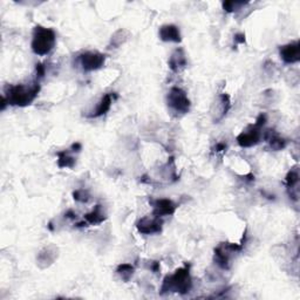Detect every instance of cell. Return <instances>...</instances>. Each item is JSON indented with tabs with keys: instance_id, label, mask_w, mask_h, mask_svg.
Wrapping results in <instances>:
<instances>
[{
	"instance_id": "cell-1",
	"label": "cell",
	"mask_w": 300,
	"mask_h": 300,
	"mask_svg": "<svg viewBox=\"0 0 300 300\" xmlns=\"http://www.w3.org/2000/svg\"><path fill=\"white\" fill-rule=\"evenodd\" d=\"M40 92V84L33 82L30 84H16L7 87L4 99L11 106L26 107L36 100Z\"/></svg>"
},
{
	"instance_id": "cell-2",
	"label": "cell",
	"mask_w": 300,
	"mask_h": 300,
	"mask_svg": "<svg viewBox=\"0 0 300 300\" xmlns=\"http://www.w3.org/2000/svg\"><path fill=\"white\" fill-rule=\"evenodd\" d=\"M192 281L190 277V267L189 265H185L184 267L175 271L174 275L167 276L163 280L161 287V294L164 293H180L185 294L191 290Z\"/></svg>"
},
{
	"instance_id": "cell-3",
	"label": "cell",
	"mask_w": 300,
	"mask_h": 300,
	"mask_svg": "<svg viewBox=\"0 0 300 300\" xmlns=\"http://www.w3.org/2000/svg\"><path fill=\"white\" fill-rule=\"evenodd\" d=\"M57 42V34L52 28L43 27L38 25L33 30V39H32V49L37 55L43 57L52 52Z\"/></svg>"
},
{
	"instance_id": "cell-4",
	"label": "cell",
	"mask_w": 300,
	"mask_h": 300,
	"mask_svg": "<svg viewBox=\"0 0 300 300\" xmlns=\"http://www.w3.org/2000/svg\"><path fill=\"white\" fill-rule=\"evenodd\" d=\"M266 123V116L264 114H260L258 116L257 121L255 122V124L247 127V129L243 130L240 135L237 136V142L240 147L243 148H250L253 145L258 144L260 142L261 138V128L265 126Z\"/></svg>"
},
{
	"instance_id": "cell-5",
	"label": "cell",
	"mask_w": 300,
	"mask_h": 300,
	"mask_svg": "<svg viewBox=\"0 0 300 300\" xmlns=\"http://www.w3.org/2000/svg\"><path fill=\"white\" fill-rule=\"evenodd\" d=\"M168 107L176 115H184L190 109V100L183 89L179 87H173L169 90L167 96Z\"/></svg>"
},
{
	"instance_id": "cell-6",
	"label": "cell",
	"mask_w": 300,
	"mask_h": 300,
	"mask_svg": "<svg viewBox=\"0 0 300 300\" xmlns=\"http://www.w3.org/2000/svg\"><path fill=\"white\" fill-rule=\"evenodd\" d=\"M243 238H245L244 236ZM245 240H243L240 244L234 243H222L217 249H215V261L220 269L228 270L230 267V258H231L232 253H237L243 250L245 245Z\"/></svg>"
},
{
	"instance_id": "cell-7",
	"label": "cell",
	"mask_w": 300,
	"mask_h": 300,
	"mask_svg": "<svg viewBox=\"0 0 300 300\" xmlns=\"http://www.w3.org/2000/svg\"><path fill=\"white\" fill-rule=\"evenodd\" d=\"M104 60H106V57L99 52H86L79 58L81 67L86 72L96 71V69L101 68L103 66Z\"/></svg>"
},
{
	"instance_id": "cell-8",
	"label": "cell",
	"mask_w": 300,
	"mask_h": 300,
	"mask_svg": "<svg viewBox=\"0 0 300 300\" xmlns=\"http://www.w3.org/2000/svg\"><path fill=\"white\" fill-rule=\"evenodd\" d=\"M139 232L143 235L160 234L162 231V220L156 216H145L138 222Z\"/></svg>"
},
{
	"instance_id": "cell-9",
	"label": "cell",
	"mask_w": 300,
	"mask_h": 300,
	"mask_svg": "<svg viewBox=\"0 0 300 300\" xmlns=\"http://www.w3.org/2000/svg\"><path fill=\"white\" fill-rule=\"evenodd\" d=\"M153 204L154 211L153 215L156 217H163V216H170L176 211L177 205L175 204L173 200H167V198H160V200H151Z\"/></svg>"
},
{
	"instance_id": "cell-10",
	"label": "cell",
	"mask_w": 300,
	"mask_h": 300,
	"mask_svg": "<svg viewBox=\"0 0 300 300\" xmlns=\"http://www.w3.org/2000/svg\"><path fill=\"white\" fill-rule=\"evenodd\" d=\"M280 58L285 63H296L300 60L299 41L290 42L280 47Z\"/></svg>"
},
{
	"instance_id": "cell-11",
	"label": "cell",
	"mask_w": 300,
	"mask_h": 300,
	"mask_svg": "<svg viewBox=\"0 0 300 300\" xmlns=\"http://www.w3.org/2000/svg\"><path fill=\"white\" fill-rule=\"evenodd\" d=\"M231 108V102H230L229 95L226 94H220L217 98L216 103L214 106V110H212V114H214V121L218 122L228 114V112Z\"/></svg>"
},
{
	"instance_id": "cell-12",
	"label": "cell",
	"mask_w": 300,
	"mask_h": 300,
	"mask_svg": "<svg viewBox=\"0 0 300 300\" xmlns=\"http://www.w3.org/2000/svg\"><path fill=\"white\" fill-rule=\"evenodd\" d=\"M160 39L165 42H180L182 38H180V30L177 26L175 25H163L160 28L159 32Z\"/></svg>"
},
{
	"instance_id": "cell-13",
	"label": "cell",
	"mask_w": 300,
	"mask_h": 300,
	"mask_svg": "<svg viewBox=\"0 0 300 300\" xmlns=\"http://www.w3.org/2000/svg\"><path fill=\"white\" fill-rule=\"evenodd\" d=\"M186 66V57L182 48L176 49L169 59V67L173 72H180Z\"/></svg>"
},
{
	"instance_id": "cell-14",
	"label": "cell",
	"mask_w": 300,
	"mask_h": 300,
	"mask_svg": "<svg viewBox=\"0 0 300 300\" xmlns=\"http://www.w3.org/2000/svg\"><path fill=\"white\" fill-rule=\"evenodd\" d=\"M112 103H113L112 94L103 95V98L101 99L100 102L98 103L96 108L93 110L92 114H89L88 116L89 118H100V116L104 115L107 112H108L110 107H112Z\"/></svg>"
},
{
	"instance_id": "cell-15",
	"label": "cell",
	"mask_w": 300,
	"mask_h": 300,
	"mask_svg": "<svg viewBox=\"0 0 300 300\" xmlns=\"http://www.w3.org/2000/svg\"><path fill=\"white\" fill-rule=\"evenodd\" d=\"M265 139L269 142L273 150H281L286 147V141L281 139L278 134H276L275 130H267L266 134H265Z\"/></svg>"
},
{
	"instance_id": "cell-16",
	"label": "cell",
	"mask_w": 300,
	"mask_h": 300,
	"mask_svg": "<svg viewBox=\"0 0 300 300\" xmlns=\"http://www.w3.org/2000/svg\"><path fill=\"white\" fill-rule=\"evenodd\" d=\"M84 220L88 224H92V225H96V224H101L104 222L106 220V215L103 214L102 210H101V205H96L95 209L89 214L84 215Z\"/></svg>"
},
{
	"instance_id": "cell-17",
	"label": "cell",
	"mask_w": 300,
	"mask_h": 300,
	"mask_svg": "<svg viewBox=\"0 0 300 300\" xmlns=\"http://www.w3.org/2000/svg\"><path fill=\"white\" fill-rule=\"evenodd\" d=\"M58 165L60 168H73L75 165V159L68 154V151L63 150L58 153Z\"/></svg>"
},
{
	"instance_id": "cell-18",
	"label": "cell",
	"mask_w": 300,
	"mask_h": 300,
	"mask_svg": "<svg viewBox=\"0 0 300 300\" xmlns=\"http://www.w3.org/2000/svg\"><path fill=\"white\" fill-rule=\"evenodd\" d=\"M299 183V171L298 169H292L291 171H288L287 176H286V185L288 188V190H297V186H298Z\"/></svg>"
},
{
	"instance_id": "cell-19",
	"label": "cell",
	"mask_w": 300,
	"mask_h": 300,
	"mask_svg": "<svg viewBox=\"0 0 300 300\" xmlns=\"http://www.w3.org/2000/svg\"><path fill=\"white\" fill-rule=\"evenodd\" d=\"M116 272L120 275V277L124 281H128L134 275V266L130 264H121L119 265Z\"/></svg>"
},
{
	"instance_id": "cell-20",
	"label": "cell",
	"mask_w": 300,
	"mask_h": 300,
	"mask_svg": "<svg viewBox=\"0 0 300 300\" xmlns=\"http://www.w3.org/2000/svg\"><path fill=\"white\" fill-rule=\"evenodd\" d=\"M246 2H238V1H225L223 2V8L226 12H235L237 8L244 6Z\"/></svg>"
},
{
	"instance_id": "cell-21",
	"label": "cell",
	"mask_w": 300,
	"mask_h": 300,
	"mask_svg": "<svg viewBox=\"0 0 300 300\" xmlns=\"http://www.w3.org/2000/svg\"><path fill=\"white\" fill-rule=\"evenodd\" d=\"M73 196H74V200H79V202H88V200H89L88 194H87V192L83 191V190L74 191Z\"/></svg>"
},
{
	"instance_id": "cell-22",
	"label": "cell",
	"mask_w": 300,
	"mask_h": 300,
	"mask_svg": "<svg viewBox=\"0 0 300 300\" xmlns=\"http://www.w3.org/2000/svg\"><path fill=\"white\" fill-rule=\"evenodd\" d=\"M36 69H37V78L38 79L43 78V75H45V72H46L45 66H43L42 63H37Z\"/></svg>"
},
{
	"instance_id": "cell-23",
	"label": "cell",
	"mask_w": 300,
	"mask_h": 300,
	"mask_svg": "<svg viewBox=\"0 0 300 300\" xmlns=\"http://www.w3.org/2000/svg\"><path fill=\"white\" fill-rule=\"evenodd\" d=\"M235 42L236 43H244V42H245V34H243V33L236 34Z\"/></svg>"
},
{
	"instance_id": "cell-24",
	"label": "cell",
	"mask_w": 300,
	"mask_h": 300,
	"mask_svg": "<svg viewBox=\"0 0 300 300\" xmlns=\"http://www.w3.org/2000/svg\"><path fill=\"white\" fill-rule=\"evenodd\" d=\"M226 150V144L223 143V142H218V143L215 145V151L216 153H220V151Z\"/></svg>"
},
{
	"instance_id": "cell-25",
	"label": "cell",
	"mask_w": 300,
	"mask_h": 300,
	"mask_svg": "<svg viewBox=\"0 0 300 300\" xmlns=\"http://www.w3.org/2000/svg\"><path fill=\"white\" fill-rule=\"evenodd\" d=\"M151 270H153L154 272H157V271L160 270V263H157V261H155V263L151 265Z\"/></svg>"
},
{
	"instance_id": "cell-26",
	"label": "cell",
	"mask_w": 300,
	"mask_h": 300,
	"mask_svg": "<svg viewBox=\"0 0 300 300\" xmlns=\"http://www.w3.org/2000/svg\"><path fill=\"white\" fill-rule=\"evenodd\" d=\"M73 151H80L81 150V144L80 143H74L72 145Z\"/></svg>"
},
{
	"instance_id": "cell-27",
	"label": "cell",
	"mask_w": 300,
	"mask_h": 300,
	"mask_svg": "<svg viewBox=\"0 0 300 300\" xmlns=\"http://www.w3.org/2000/svg\"><path fill=\"white\" fill-rule=\"evenodd\" d=\"M65 216H66V218H75V217H77V215H74V214H73V211L69 210V211L67 212V214L65 215Z\"/></svg>"
}]
</instances>
